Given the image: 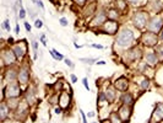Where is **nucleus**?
<instances>
[{
  "label": "nucleus",
  "instance_id": "obj_1",
  "mask_svg": "<svg viewBox=\"0 0 163 123\" xmlns=\"http://www.w3.org/2000/svg\"><path fill=\"white\" fill-rule=\"evenodd\" d=\"M134 41H135V34L132 32V30L125 27L118 32L117 37H115V46L129 49V48L134 46Z\"/></svg>",
  "mask_w": 163,
  "mask_h": 123
},
{
  "label": "nucleus",
  "instance_id": "obj_2",
  "mask_svg": "<svg viewBox=\"0 0 163 123\" xmlns=\"http://www.w3.org/2000/svg\"><path fill=\"white\" fill-rule=\"evenodd\" d=\"M131 21H132V25H134L137 30H144L147 27V24L150 21L148 12L145 10H137V11H135V14L132 15Z\"/></svg>",
  "mask_w": 163,
  "mask_h": 123
},
{
  "label": "nucleus",
  "instance_id": "obj_3",
  "mask_svg": "<svg viewBox=\"0 0 163 123\" xmlns=\"http://www.w3.org/2000/svg\"><path fill=\"white\" fill-rule=\"evenodd\" d=\"M21 94H22V90H21V85L19 81L9 82V84H6V86L4 87L3 100L11 99V97H20Z\"/></svg>",
  "mask_w": 163,
  "mask_h": 123
},
{
  "label": "nucleus",
  "instance_id": "obj_4",
  "mask_svg": "<svg viewBox=\"0 0 163 123\" xmlns=\"http://www.w3.org/2000/svg\"><path fill=\"white\" fill-rule=\"evenodd\" d=\"M147 31H150V32H153V33H157L163 28V16L157 14L154 15L153 17H151L147 24Z\"/></svg>",
  "mask_w": 163,
  "mask_h": 123
},
{
  "label": "nucleus",
  "instance_id": "obj_5",
  "mask_svg": "<svg viewBox=\"0 0 163 123\" xmlns=\"http://www.w3.org/2000/svg\"><path fill=\"white\" fill-rule=\"evenodd\" d=\"M140 41L142 42V45L146 46V47H156L158 45V34L157 33H153V32H150V31L146 30L145 32H142L141 34V38Z\"/></svg>",
  "mask_w": 163,
  "mask_h": 123
},
{
  "label": "nucleus",
  "instance_id": "obj_6",
  "mask_svg": "<svg viewBox=\"0 0 163 123\" xmlns=\"http://www.w3.org/2000/svg\"><path fill=\"white\" fill-rule=\"evenodd\" d=\"M11 49L14 51V53L16 55L17 60H22L25 58V55L27 54V51H28V46H27L26 39L19 41V43H16V45H12Z\"/></svg>",
  "mask_w": 163,
  "mask_h": 123
},
{
  "label": "nucleus",
  "instance_id": "obj_7",
  "mask_svg": "<svg viewBox=\"0 0 163 123\" xmlns=\"http://www.w3.org/2000/svg\"><path fill=\"white\" fill-rule=\"evenodd\" d=\"M16 55L11 48H4L1 51V62L4 67H11L16 63Z\"/></svg>",
  "mask_w": 163,
  "mask_h": 123
},
{
  "label": "nucleus",
  "instance_id": "obj_8",
  "mask_svg": "<svg viewBox=\"0 0 163 123\" xmlns=\"http://www.w3.org/2000/svg\"><path fill=\"white\" fill-rule=\"evenodd\" d=\"M142 49L140 47H134V48H129V49L124 53V58L126 62L131 63V62H137L142 58Z\"/></svg>",
  "mask_w": 163,
  "mask_h": 123
},
{
  "label": "nucleus",
  "instance_id": "obj_9",
  "mask_svg": "<svg viewBox=\"0 0 163 123\" xmlns=\"http://www.w3.org/2000/svg\"><path fill=\"white\" fill-rule=\"evenodd\" d=\"M101 30L107 34L114 36V34H117L118 31H119V22L118 21H113V20H107L106 22L102 25Z\"/></svg>",
  "mask_w": 163,
  "mask_h": 123
},
{
  "label": "nucleus",
  "instance_id": "obj_10",
  "mask_svg": "<svg viewBox=\"0 0 163 123\" xmlns=\"http://www.w3.org/2000/svg\"><path fill=\"white\" fill-rule=\"evenodd\" d=\"M108 20L107 19V12L106 11H97L96 15H93V19L91 20V24H90V27H102V25Z\"/></svg>",
  "mask_w": 163,
  "mask_h": 123
},
{
  "label": "nucleus",
  "instance_id": "obj_11",
  "mask_svg": "<svg viewBox=\"0 0 163 123\" xmlns=\"http://www.w3.org/2000/svg\"><path fill=\"white\" fill-rule=\"evenodd\" d=\"M28 109H29V105L26 102L25 100H22L19 105V107L15 109V117L17 120H23V118L28 115Z\"/></svg>",
  "mask_w": 163,
  "mask_h": 123
},
{
  "label": "nucleus",
  "instance_id": "obj_12",
  "mask_svg": "<svg viewBox=\"0 0 163 123\" xmlns=\"http://www.w3.org/2000/svg\"><path fill=\"white\" fill-rule=\"evenodd\" d=\"M17 81L20 82V85H27L29 82V69L28 67H21L19 69V75H17Z\"/></svg>",
  "mask_w": 163,
  "mask_h": 123
},
{
  "label": "nucleus",
  "instance_id": "obj_13",
  "mask_svg": "<svg viewBox=\"0 0 163 123\" xmlns=\"http://www.w3.org/2000/svg\"><path fill=\"white\" fill-rule=\"evenodd\" d=\"M17 75H19V70L9 67L3 74V80H4V82H6V84L14 82V81H17Z\"/></svg>",
  "mask_w": 163,
  "mask_h": 123
},
{
  "label": "nucleus",
  "instance_id": "obj_14",
  "mask_svg": "<svg viewBox=\"0 0 163 123\" xmlns=\"http://www.w3.org/2000/svg\"><path fill=\"white\" fill-rule=\"evenodd\" d=\"M117 112H118V115L120 116V118L123 120L124 123H126L129 122V120H130V117H131V106H126V105H122L118 109H117Z\"/></svg>",
  "mask_w": 163,
  "mask_h": 123
},
{
  "label": "nucleus",
  "instance_id": "obj_15",
  "mask_svg": "<svg viewBox=\"0 0 163 123\" xmlns=\"http://www.w3.org/2000/svg\"><path fill=\"white\" fill-rule=\"evenodd\" d=\"M71 95L69 94V92L66 91H61L59 95V106L61 107L63 109H66L69 108V106H70L71 103Z\"/></svg>",
  "mask_w": 163,
  "mask_h": 123
},
{
  "label": "nucleus",
  "instance_id": "obj_16",
  "mask_svg": "<svg viewBox=\"0 0 163 123\" xmlns=\"http://www.w3.org/2000/svg\"><path fill=\"white\" fill-rule=\"evenodd\" d=\"M151 121L158 122V123L163 121V102H158L156 105V107H154L153 112H152Z\"/></svg>",
  "mask_w": 163,
  "mask_h": 123
},
{
  "label": "nucleus",
  "instance_id": "obj_17",
  "mask_svg": "<svg viewBox=\"0 0 163 123\" xmlns=\"http://www.w3.org/2000/svg\"><path fill=\"white\" fill-rule=\"evenodd\" d=\"M145 63L150 65V67H156V65L160 63V59H158V55L156 54V52L152 51V52H148V53H146L145 55Z\"/></svg>",
  "mask_w": 163,
  "mask_h": 123
},
{
  "label": "nucleus",
  "instance_id": "obj_18",
  "mask_svg": "<svg viewBox=\"0 0 163 123\" xmlns=\"http://www.w3.org/2000/svg\"><path fill=\"white\" fill-rule=\"evenodd\" d=\"M114 87L117 89L118 91H122V92H125L129 87V80L125 76H120L119 79L114 81Z\"/></svg>",
  "mask_w": 163,
  "mask_h": 123
},
{
  "label": "nucleus",
  "instance_id": "obj_19",
  "mask_svg": "<svg viewBox=\"0 0 163 123\" xmlns=\"http://www.w3.org/2000/svg\"><path fill=\"white\" fill-rule=\"evenodd\" d=\"M162 10H163V0H152L148 4V11L153 12L154 15L160 14Z\"/></svg>",
  "mask_w": 163,
  "mask_h": 123
},
{
  "label": "nucleus",
  "instance_id": "obj_20",
  "mask_svg": "<svg viewBox=\"0 0 163 123\" xmlns=\"http://www.w3.org/2000/svg\"><path fill=\"white\" fill-rule=\"evenodd\" d=\"M120 101H122V105H126V106H132L135 103V99L132 96L131 92H123L122 97H120Z\"/></svg>",
  "mask_w": 163,
  "mask_h": 123
},
{
  "label": "nucleus",
  "instance_id": "obj_21",
  "mask_svg": "<svg viewBox=\"0 0 163 123\" xmlns=\"http://www.w3.org/2000/svg\"><path fill=\"white\" fill-rule=\"evenodd\" d=\"M25 101L27 102L29 106H32L33 103H36L37 97H36V91L33 89H27L25 92Z\"/></svg>",
  "mask_w": 163,
  "mask_h": 123
},
{
  "label": "nucleus",
  "instance_id": "obj_22",
  "mask_svg": "<svg viewBox=\"0 0 163 123\" xmlns=\"http://www.w3.org/2000/svg\"><path fill=\"white\" fill-rule=\"evenodd\" d=\"M104 94H106L107 101H108V102H113V101L115 100V97H117V89L114 87V85H109L106 89Z\"/></svg>",
  "mask_w": 163,
  "mask_h": 123
},
{
  "label": "nucleus",
  "instance_id": "obj_23",
  "mask_svg": "<svg viewBox=\"0 0 163 123\" xmlns=\"http://www.w3.org/2000/svg\"><path fill=\"white\" fill-rule=\"evenodd\" d=\"M3 101H5L6 102L7 107L10 108V111H15V109L19 107L20 102H21L19 97H11V99H6V100H3Z\"/></svg>",
  "mask_w": 163,
  "mask_h": 123
},
{
  "label": "nucleus",
  "instance_id": "obj_24",
  "mask_svg": "<svg viewBox=\"0 0 163 123\" xmlns=\"http://www.w3.org/2000/svg\"><path fill=\"white\" fill-rule=\"evenodd\" d=\"M9 113H10V108L7 107V105L5 101H3L1 103H0V120L4 121V120H6L7 116H9Z\"/></svg>",
  "mask_w": 163,
  "mask_h": 123
},
{
  "label": "nucleus",
  "instance_id": "obj_25",
  "mask_svg": "<svg viewBox=\"0 0 163 123\" xmlns=\"http://www.w3.org/2000/svg\"><path fill=\"white\" fill-rule=\"evenodd\" d=\"M107 12V19L108 20H113V21H118V19L120 17V12L117 10L115 7H112V9H108L106 11Z\"/></svg>",
  "mask_w": 163,
  "mask_h": 123
},
{
  "label": "nucleus",
  "instance_id": "obj_26",
  "mask_svg": "<svg viewBox=\"0 0 163 123\" xmlns=\"http://www.w3.org/2000/svg\"><path fill=\"white\" fill-rule=\"evenodd\" d=\"M115 9L120 14H124L128 9V1L126 0H115Z\"/></svg>",
  "mask_w": 163,
  "mask_h": 123
},
{
  "label": "nucleus",
  "instance_id": "obj_27",
  "mask_svg": "<svg viewBox=\"0 0 163 123\" xmlns=\"http://www.w3.org/2000/svg\"><path fill=\"white\" fill-rule=\"evenodd\" d=\"M97 5H98V3H91V4H90L88 7L85 10V16L96 15V12H97Z\"/></svg>",
  "mask_w": 163,
  "mask_h": 123
},
{
  "label": "nucleus",
  "instance_id": "obj_28",
  "mask_svg": "<svg viewBox=\"0 0 163 123\" xmlns=\"http://www.w3.org/2000/svg\"><path fill=\"white\" fill-rule=\"evenodd\" d=\"M109 120H110L112 123H124L123 120L120 118V116L118 115L117 111H113V112L110 113V115H109Z\"/></svg>",
  "mask_w": 163,
  "mask_h": 123
},
{
  "label": "nucleus",
  "instance_id": "obj_29",
  "mask_svg": "<svg viewBox=\"0 0 163 123\" xmlns=\"http://www.w3.org/2000/svg\"><path fill=\"white\" fill-rule=\"evenodd\" d=\"M49 54L53 57V58L55 59V60H61V59H65L64 58V55L61 54V53H59V52L57 51V49H54V48H51V49L49 51Z\"/></svg>",
  "mask_w": 163,
  "mask_h": 123
},
{
  "label": "nucleus",
  "instance_id": "obj_30",
  "mask_svg": "<svg viewBox=\"0 0 163 123\" xmlns=\"http://www.w3.org/2000/svg\"><path fill=\"white\" fill-rule=\"evenodd\" d=\"M154 52L158 55V59L160 62H163V45H157L156 48H154Z\"/></svg>",
  "mask_w": 163,
  "mask_h": 123
},
{
  "label": "nucleus",
  "instance_id": "obj_31",
  "mask_svg": "<svg viewBox=\"0 0 163 123\" xmlns=\"http://www.w3.org/2000/svg\"><path fill=\"white\" fill-rule=\"evenodd\" d=\"M53 91L55 94H59V92L63 91V81H55L53 84Z\"/></svg>",
  "mask_w": 163,
  "mask_h": 123
},
{
  "label": "nucleus",
  "instance_id": "obj_32",
  "mask_svg": "<svg viewBox=\"0 0 163 123\" xmlns=\"http://www.w3.org/2000/svg\"><path fill=\"white\" fill-rule=\"evenodd\" d=\"M48 101H49L50 105H57V103H59V95L54 92V94H51L49 97H48Z\"/></svg>",
  "mask_w": 163,
  "mask_h": 123
},
{
  "label": "nucleus",
  "instance_id": "obj_33",
  "mask_svg": "<svg viewBox=\"0 0 163 123\" xmlns=\"http://www.w3.org/2000/svg\"><path fill=\"white\" fill-rule=\"evenodd\" d=\"M80 62H82L84 64L92 65V64H94V63H97L98 59H96V58H80Z\"/></svg>",
  "mask_w": 163,
  "mask_h": 123
},
{
  "label": "nucleus",
  "instance_id": "obj_34",
  "mask_svg": "<svg viewBox=\"0 0 163 123\" xmlns=\"http://www.w3.org/2000/svg\"><path fill=\"white\" fill-rule=\"evenodd\" d=\"M148 86H150V80H148V79H144V80L140 82V87H141V90H144V91L147 90Z\"/></svg>",
  "mask_w": 163,
  "mask_h": 123
},
{
  "label": "nucleus",
  "instance_id": "obj_35",
  "mask_svg": "<svg viewBox=\"0 0 163 123\" xmlns=\"http://www.w3.org/2000/svg\"><path fill=\"white\" fill-rule=\"evenodd\" d=\"M1 27H3L4 30H6L7 32H10V31H11V27H10V21H9V19H6L5 21H4L3 25H1Z\"/></svg>",
  "mask_w": 163,
  "mask_h": 123
},
{
  "label": "nucleus",
  "instance_id": "obj_36",
  "mask_svg": "<svg viewBox=\"0 0 163 123\" xmlns=\"http://www.w3.org/2000/svg\"><path fill=\"white\" fill-rule=\"evenodd\" d=\"M59 24H60V26H63V27H67V26H69V21H67L66 17H60V19H59Z\"/></svg>",
  "mask_w": 163,
  "mask_h": 123
},
{
  "label": "nucleus",
  "instance_id": "obj_37",
  "mask_svg": "<svg viewBox=\"0 0 163 123\" xmlns=\"http://www.w3.org/2000/svg\"><path fill=\"white\" fill-rule=\"evenodd\" d=\"M74 4H76L77 6H85L87 4V0H72Z\"/></svg>",
  "mask_w": 163,
  "mask_h": 123
},
{
  "label": "nucleus",
  "instance_id": "obj_38",
  "mask_svg": "<svg viewBox=\"0 0 163 123\" xmlns=\"http://www.w3.org/2000/svg\"><path fill=\"white\" fill-rule=\"evenodd\" d=\"M32 47L34 49V58H37V52H38V43L37 41H34V39H32Z\"/></svg>",
  "mask_w": 163,
  "mask_h": 123
},
{
  "label": "nucleus",
  "instance_id": "obj_39",
  "mask_svg": "<svg viewBox=\"0 0 163 123\" xmlns=\"http://www.w3.org/2000/svg\"><path fill=\"white\" fill-rule=\"evenodd\" d=\"M19 17L21 20H23L25 17H26V10L23 7H20V10H19Z\"/></svg>",
  "mask_w": 163,
  "mask_h": 123
},
{
  "label": "nucleus",
  "instance_id": "obj_40",
  "mask_svg": "<svg viewBox=\"0 0 163 123\" xmlns=\"http://www.w3.org/2000/svg\"><path fill=\"white\" fill-rule=\"evenodd\" d=\"M34 27H36V28H42L43 27V21L41 19H37L36 21H34Z\"/></svg>",
  "mask_w": 163,
  "mask_h": 123
},
{
  "label": "nucleus",
  "instance_id": "obj_41",
  "mask_svg": "<svg viewBox=\"0 0 163 123\" xmlns=\"http://www.w3.org/2000/svg\"><path fill=\"white\" fill-rule=\"evenodd\" d=\"M64 62H65V64L67 65L69 68H74V63H72V60H71V59L65 58V59H64Z\"/></svg>",
  "mask_w": 163,
  "mask_h": 123
},
{
  "label": "nucleus",
  "instance_id": "obj_42",
  "mask_svg": "<svg viewBox=\"0 0 163 123\" xmlns=\"http://www.w3.org/2000/svg\"><path fill=\"white\" fill-rule=\"evenodd\" d=\"M82 85L85 86L86 90L90 91V86H88V82H87V78H84V79H82Z\"/></svg>",
  "mask_w": 163,
  "mask_h": 123
},
{
  "label": "nucleus",
  "instance_id": "obj_43",
  "mask_svg": "<svg viewBox=\"0 0 163 123\" xmlns=\"http://www.w3.org/2000/svg\"><path fill=\"white\" fill-rule=\"evenodd\" d=\"M36 4H37L38 7H41L42 10H44V4H43L42 0H36Z\"/></svg>",
  "mask_w": 163,
  "mask_h": 123
},
{
  "label": "nucleus",
  "instance_id": "obj_44",
  "mask_svg": "<svg viewBox=\"0 0 163 123\" xmlns=\"http://www.w3.org/2000/svg\"><path fill=\"white\" fill-rule=\"evenodd\" d=\"M80 111V115H81V117H82V123H87V121H86V115H85V112L82 111V109H79Z\"/></svg>",
  "mask_w": 163,
  "mask_h": 123
},
{
  "label": "nucleus",
  "instance_id": "obj_45",
  "mask_svg": "<svg viewBox=\"0 0 163 123\" xmlns=\"http://www.w3.org/2000/svg\"><path fill=\"white\" fill-rule=\"evenodd\" d=\"M54 112L57 113V115H60V113L63 112V108L60 107V106H57V107H55V109H54Z\"/></svg>",
  "mask_w": 163,
  "mask_h": 123
},
{
  "label": "nucleus",
  "instance_id": "obj_46",
  "mask_svg": "<svg viewBox=\"0 0 163 123\" xmlns=\"http://www.w3.org/2000/svg\"><path fill=\"white\" fill-rule=\"evenodd\" d=\"M41 43L44 47L47 46V41H45V36H44V34H42V36H41Z\"/></svg>",
  "mask_w": 163,
  "mask_h": 123
},
{
  "label": "nucleus",
  "instance_id": "obj_47",
  "mask_svg": "<svg viewBox=\"0 0 163 123\" xmlns=\"http://www.w3.org/2000/svg\"><path fill=\"white\" fill-rule=\"evenodd\" d=\"M25 28H26V31H27V32H31V30H32L31 25H29L28 22H25Z\"/></svg>",
  "mask_w": 163,
  "mask_h": 123
},
{
  "label": "nucleus",
  "instance_id": "obj_48",
  "mask_svg": "<svg viewBox=\"0 0 163 123\" xmlns=\"http://www.w3.org/2000/svg\"><path fill=\"white\" fill-rule=\"evenodd\" d=\"M70 79L72 82H77V76L75 75V74H70Z\"/></svg>",
  "mask_w": 163,
  "mask_h": 123
},
{
  "label": "nucleus",
  "instance_id": "obj_49",
  "mask_svg": "<svg viewBox=\"0 0 163 123\" xmlns=\"http://www.w3.org/2000/svg\"><path fill=\"white\" fill-rule=\"evenodd\" d=\"M90 47H92V48H97V49H103V48H104L102 45H91Z\"/></svg>",
  "mask_w": 163,
  "mask_h": 123
},
{
  "label": "nucleus",
  "instance_id": "obj_50",
  "mask_svg": "<svg viewBox=\"0 0 163 123\" xmlns=\"http://www.w3.org/2000/svg\"><path fill=\"white\" fill-rule=\"evenodd\" d=\"M158 38H160V41H162L163 42V28L158 32Z\"/></svg>",
  "mask_w": 163,
  "mask_h": 123
},
{
  "label": "nucleus",
  "instance_id": "obj_51",
  "mask_svg": "<svg viewBox=\"0 0 163 123\" xmlns=\"http://www.w3.org/2000/svg\"><path fill=\"white\" fill-rule=\"evenodd\" d=\"M15 33H16V34L20 33V25H19V24H16V26H15Z\"/></svg>",
  "mask_w": 163,
  "mask_h": 123
},
{
  "label": "nucleus",
  "instance_id": "obj_52",
  "mask_svg": "<svg viewBox=\"0 0 163 123\" xmlns=\"http://www.w3.org/2000/svg\"><path fill=\"white\" fill-rule=\"evenodd\" d=\"M7 43H9V45H14V38H12V37H9V39H7Z\"/></svg>",
  "mask_w": 163,
  "mask_h": 123
},
{
  "label": "nucleus",
  "instance_id": "obj_53",
  "mask_svg": "<svg viewBox=\"0 0 163 123\" xmlns=\"http://www.w3.org/2000/svg\"><path fill=\"white\" fill-rule=\"evenodd\" d=\"M94 116H96V113H94V112H88V113H87V117H88V118H92V117H94Z\"/></svg>",
  "mask_w": 163,
  "mask_h": 123
},
{
  "label": "nucleus",
  "instance_id": "obj_54",
  "mask_svg": "<svg viewBox=\"0 0 163 123\" xmlns=\"http://www.w3.org/2000/svg\"><path fill=\"white\" fill-rule=\"evenodd\" d=\"M96 64H97V65H104V64H106V62H104V60H100V62H97Z\"/></svg>",
  "mask_w": 163,
  "mask_h": 123
},
{
  "label": "nucleus",
  "instance_id": "obj_55",
  "mask_svg": "<svg viewBox=\"0 0 163 123\" xmlns=\"http://www.w3.org/2000/svg\"><path fill=\"white\" fill-rule=\"evenodd\" d=\"M1 123H14V122H12L11 120H7V118H6V120H4V121H1Z\"/></svg>",
  "mask_w": 163,
  "mask_h": 123
},
{
  "label": "nucleus",
  "instance_id": "obj_56",
  "mask_svg": "<svg viewBox=\"0 0 163 123\" xmlns=\"http://www.w3.org/2000/svg\"><path fill=\"white\" fill-rule=\"evenodd\" d=\"M74 46H75V48H77V49H80V48H82V46H80V45H77L76 42H74Z\"/></svg>",
  "mask_w": 163,
  "mask_h": 123
},
{
  "label": "nucleus",
  "instance_id": "obj_57",
  "mask_svg": "<svg viewBox=\"0 0 163 123\" xmlns=\"http://www.w3.org/2000/svg\"><path fill=\"white\" fill-rule=\"evenodd\" d=\"M101 123H112V122H110V120H102Z\"/></svg>",
  "mask_w": 163,
  "mask_h": 123
},
{
  "label": "nucleus",
  "instance_id": "obj_58",
  "mask_svg": "<svg viewBox=\"0 0 163 123\" xmlns=\"http://www.w3.org/2000/svg\"><path fill=\"white\" fill-rule=\"evenodd\" d=\"M130 3H132V4H135V3H136V0H130Z\"/></svg>",
  "mask_w": 163,
  "mask_h": 123
},
{
  "label": "nucleus",
  "instance_id": "obj_59",
  "mask_svg": "<svg viewBox=\"0 0 163 123\" xmlns=\"http://www.w3.org/2000/svg\"><path fill=\"white\" fill-rule=\"evenodd\" d=\"M150 123H158V122H154V121H150Z\"/></svg>",
  "mask_w": 163,
  "mask_h": 123
},
{
  "label": "nucleus",
  "instance_id": "obj_60",
  "mask_svg": "<svg viewBox=\"0 0 163 123\" xmlns=\"http://www.w3.org/2000/svg\"><path fill=\"white\" fill-rule=\"evenodd\" d=\"M19 1H20V4H21V3H22V0H19Z\"/></svg>",
  "mask_w": 163,
  "mask_h": 123
},
{
  "label": "nucleus",
  "instance_id": "obj_61",
  "mask_svg": "<svg viewBox=\"0 0 163 123\" xmlns=\"http://www.w3.org/2000/svg\"><path fill=\"white\" fill-rule=\"evenodd\" d=\"M92 123H98V122H96V121H94V122H92Z\"/></svg>",
  "mask_w": 163,
  "mask_h": 123
}]
</instances>
